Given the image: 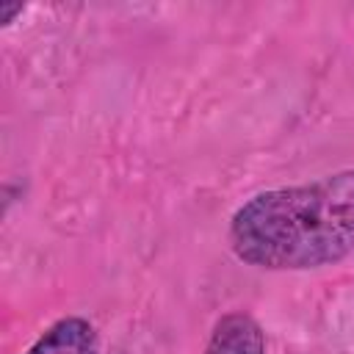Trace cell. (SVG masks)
<instances>
[{"instance_id":"1","label":"cell","mask_w":354,"mask_h":354,"mask_svg":"<svg viewBox=\"0 0 354 354\" xmlns=\"http://www.w3.org/2000/svg\"><path fill=\"white\" fill-rule=\"evenodd\" d=\"M238 260L266 271H310L354 254V169L260 191L230 221Z\"/></svg>"},{"instance_id":"2","label":"cell","mask_w":354,"mask_h":354,"mask_svg":"<svg viewBox=\"0 0 354 354\" xmlns=\"http://www.w3.org/2000/svg\"><path fill=\"white\" fill-rule=\"evenodd\" d=\"M205 354H266V335L249 313L232 310L213 324Z\"/></svg>"},{"instance_id":"3","label":"cell","mask_w":354,"mask_h":354,"mask_svg":"<svg viewBox=\"0 0 354 354\" xmlns=\"http://www.w3.org/2000/svg\"><path fill=\"white\" fill-rule=\"evenodd\" d=\"M28 354H100V337L86 318L66 315L55 321Z\"/></svg>"},{"instance_id":"4","label":"cell","mask_w":354,"mask_h":354,"mask_svg":"<svg viewBox=\"0 0 354 354\" xmlns=\"http://www.w3.org/2000/svg\"><path fill=\"white\" fill-rule=\"evenodd\" d=\"M14 14H22V3H11V6H0V22L8 25Z\"/></svg>"}]
</instances>
